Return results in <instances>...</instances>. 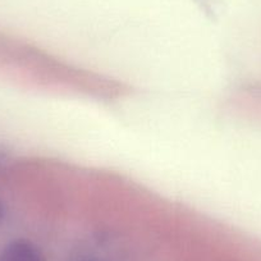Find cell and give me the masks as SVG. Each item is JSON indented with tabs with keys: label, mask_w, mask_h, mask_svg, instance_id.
<instances>
[{
	"label": "cell",
	"mask_w": 261,
	"mask_h": 261,
	"mask_svg": "<svg viewBox=\"0 0 261 261\" xmlns=\"http://www.w3.org/2000/svg\"><path fill=\"white\" fill-rule=\"evenodd\" d=\"M0 261H46V257L31 241L14 240L0 251Z\"/></svg>",
	"instance_id": "1"
},
{
	"label": "cell",
	"mask_w": 261,
	"mask_h": 261,
	"mask_svg": "<svg viewBox=\"0 0 261 261\" xmlns=\"http://www.w3.org/2000/svg\"><path fill=\"white\" fill-rule=\"evenodd\" d=\"M4 215H6V209H4L3 201H2V200H0V223L3 222Z\"/></svg>",
	"instance_id": "2"
}]
</instances>
